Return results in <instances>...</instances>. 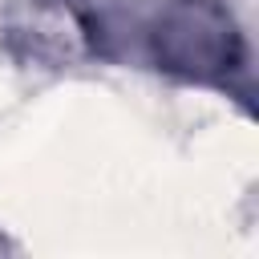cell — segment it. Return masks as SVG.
<instances>
[{"mask_svg":"<svg viewBox=\"0 0 259 259\" xmlns=\"http://www.w3.org/2000/svg\"><path fill=\"white\" fill-rule=\"evenodd\" d=\"M146 49L158 73L210 89L231 85L247 61V40L227 0H166L146 28Z\"/></svg>","mask_w":259,"mask_h":259,"instance_id":"6da1fadb","label":"cell"},{"mask_svg":"<svg viewBox=\"0 0 259 259\" xmlns=\"http://www.w3.org/2000/svg\"><path fill=\"white\" fill-rule=\"evenodd\" d=\"M0 36L16 61L36 69H73L97 49L81 0H4Z\"/></svg>","mask_w":259,"mask_h":259,"instance_id":"7a4b0ae2","label":"cell"}]
</instances>
